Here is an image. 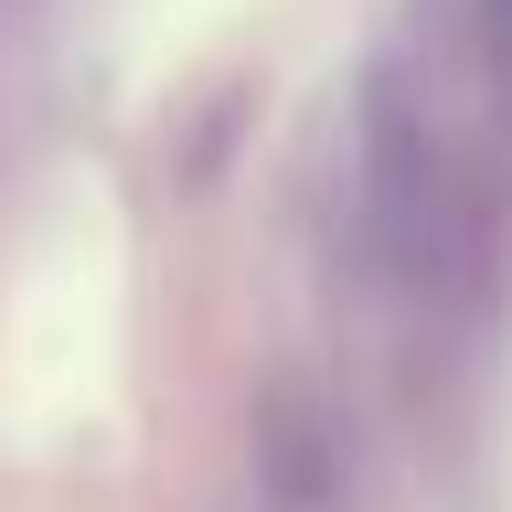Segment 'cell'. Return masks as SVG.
Instances as JSON below:
<instances>
[{
	"mask_svg": "<svg viewBox=\"0 0 512 512\" xmlns=\"http://www.w3.org/2000/svg\"><path fill=\"white\" fill-rule=\"evenodd\" d=\"M502 22H512V0H502Z\"/></svg>",
	"mask_w": 512,
	"mask_h": 512,
	"instance_id": "obj_1",
	"label": "cell"
}]
</instances>
